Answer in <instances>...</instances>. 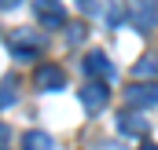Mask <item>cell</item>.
<instances>
[{"label": "cell", "instance_id": "52a82bcc", "mask_svg": "<svg viewBox=\"0 0 158 150\" xmlns=\"http://www.w3.org/2000/svg\"><path fill=\"white\" fill-rule=\"evenodd\" d=\"M85 70L92 77H103V81L114 77V66H110V59H107L103 51H88V55H85Z\"/></svg>", "mask_w": 158, "mask_h": 150}, {"label": "cell", "instance_id": "9a60e30c", "mask_svg": "<svg viewBox=\"0 0 158 150\" xmlns=\"http://www.w3.org/2000/svg\"><path fill=\"white\" fill-rule=\"evenodd\" d=\"M140 150H158V143H143V147H140Z\"/></svg>", "mask_w": 158, "mask_h": 150}, {"label": "cell", "instance_id": "30bf717a", "mask_svg": "<svg viewBox=\"0 0 158 150\" xmlns=\"http://www.w3.org/2000/svg\"><path fill=\"white\" fill-rule=\"evenodd\" d=\"M155 70H158V62L151 59V55H143L136 66H132V73H136V81H155Z\"/></svg>", "mask_w": 158, "mask_h": 150}, {"label": "cell", "instance_id": "9c48e42d", "mask_svg": "<svg viewBox=\"0 0 158 150\" xmlns=\"http://www.w3.org/2000/svg\"><path fill=\"white\" fill-rule=\"evenodd\" d=\"M22 150H55V139L44 132V128H30L22 136Z\"/></svg>", "mask_w": 158, "mask_h": 150}, {"label": "cell", "instance_id": "277c9868", "mask_svg": "<svg viewBox=\"0 0 158 150\" xmlns=\"http://www.w3.org/2000/svg\"><path fill=\"white\" fill-rule=\"evenodd\" d=\"M107 99H110V92H107V84L103 81H88L85 88H81V106L88 113H99L107 106Z\"/></svg>", "mask_w": 158, "mask_h": 150}, {"label": "cell", "instance_id": "8fae6325", "mask_svg": "<svg viewBox=\"0 0 158 150\" xmlns=\"http://www.w3.org/2000/svg\"><path fill=\"white\" fill-rule=\"evenodd\" d=\"M0 106L7 110V106H15V81L11 77H4V92H0Z\"/></svg>", "mask_w": 158, "mask_h": 150}, {"label": "cell", "instance_id": "ba28073f", "mask_svg": "<svg viewBox=\"0 0 158 150\" xmlns=\"http://www.w3.org/2000/svg\"><path fill=\"white\" fill-rule=\"evenodd\" d=\"M118 128H121V136H147V121H143V113H136V110H125L118 117Z\"/></svg>", "mask_w": 158, "mask_h": 150}, {"label": "cell", "instance_id": "8992f818", "mask_svg": "<svg viewBox=\"0 0 158 150\" xmlns=\"http://www.w3.org/2000/svg\"><path fill=\"white\" fill-rule=\"evenodd\" d=\"M63 84H66V73H63L59 66L48 62V66H40V70H37V88H44V92H59Z\"/></svg>", "mask_w": 158, "mask_h": 150}, {"label": "cell", "instance_id": "3957f363", "mask_svg": "<svg viewBox=\"0 0 158 150\" xmlns=\"http://www.w3.org/2000/svg\"><path fill=\"white\" fill-rule=\"evenodd\" d=\"M125 99H129V106H155L158 103V81H132L129 88H125Z\"/></svg>", "mask_w": 158, "mask_h": 150}, {"label": "cell", "instance_id": "7c38bea8", "mask_svg": "<svg viewBox=\"0 0 158 150\" xmlns=\"http://www.w3.org/2000/svg\"><path fill=\"white\" fill-rule=\"evenodd\" d=\"M103 18H107L110 26H118V22H121V7H118V4H103Z\"/></svg>", "mask_w": 158, "mask_h": 150}, {"label": "cell", "instance_id": "5b68a950", "mask_svg": "<svg viewBox=\"0 0 158 150\" xmlns=\"http://www.w3.org/2000/svg\"><path fill=\"white\" fill-rule=\"evenodd\" d=\"M37 18L48 26V30L66 26V11H63V4H59V0H37Z\"/></svg>", "mask_w": 158, "mask_h": 150}, {"label": "cell", "instance_id": "5bb4252c", "mask_svg": "<svg viewBox=\"0 0 158 150\" xmlns=\"http://www.w3.org/2000/svg\"><path fill=\"white\" fill-rule=\"evenodd\" d=\"M0 4H4V11H15V7H19L22 0H0Z\"/></svg>", "mask_w": 158, "mask_h": 150}, {"label": "cell", "instance_id": "4fadbf2b", "mask_svg": "<svg viewBox=\"0 0 158 150\" xmlns=\"http://www.w3.org/2000/svg\"><path fill=\"white\" fill-rule=\"evenodd\" d=\"M81 37H85V26H66V40L70 44H81Z\"/></svg>", "mask_w": 158, "mask_h": 150}, {"label": "cell", "instance_id": "7a4b0ae2", "mask_svg": "<svg viewBox=\"0 0 158 150\" xmlns=\"http://www.w3.org/2000/svg\"><path fill=\"white\" fill-rule=\"evenodd\" d=\"M40 44H44V40L37 37V30H26V26L7 33V48H11L15 55H22V59H26V55H37V51H40Z\"/></svg>", "mask_w": 158, "mask_h": 150}, {"label": "cell", "instance_id": "6da1fadb", "mask_svg": "<svg viewBox=\"0 0 158 150\" xmlns=\"http://www.w3.org/2000/svg\"><path fill=\"white\" fill-rule=\"evenodd\" d=\"M125 11H129V22H132L140 33H151L158 26V0H129Z\"/></svg>", "mask_w": 158, "mask_h": 150}]
</instances>
